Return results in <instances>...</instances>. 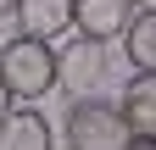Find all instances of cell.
I'll return each instance as SVG.
<instances>
[{
    "label": "cell",
    "instance_id": "cell-1",
    "mask_svg": "<svg viewBox=\"0 0 156 150\" xmlns=\"http://www.w3.org/2000/svg\"><path fill=\"white\" fill-rule=\"evenodd\" d=\"M0 78L11 84V95L34 106L45 100L56 84H62V67H56V45L45 39H28V33H11L6 45H0Z\"/></svg>",
    "mask_w": 156,
    "mask_h": 150
},
{
    "label": "cell",
    "instance_id": "cell-2",
    "mask_svg": "<svg viewBox=\"0 0 156 150\" xmlns=\"http://www.w3.org/2000/svg\"><path fill=\"white\" fill-rule=\"evenodd\" d=\"M62 134H67V150H128L134 145V128L123 117V106H117V100H101V95L73 100Z\"/></svg>",
    "mask_w": 156,
    "mask_h": 150
},
{
    "label": "cell",
    "instance_id": "cell-3",
    "mask_svg": "<svg viewBox=\"0 0 156 150\" xmlns=\"http://www.w3.org/2000/svg\"><path fill=\"white\" fill-rule=\"evenodd\" d=\"M56 67H62V84L73 89L78 100H89L95 89H101V78H106V67H112V50L101 45V39H67L62 50H56Z\"/></svg>",
    "mask_w": 156,
    "mask_h": 150
},
{
    "label": "cell",
    "instance_id": "cell-4",
    "mask_svg": "<svg viewBox=\"0 0 156 150\" xmlns=\"http://www.w3.org/2000/svg\"><path fill=\"white\" fill-rule=\"evenodd\" d=\"M134 17H140V6L134 0H73V33H84V39H123V33L134 28Z\"/></svg>",
    "mask_w": 156,
    "mask_h": 150
},
{
    "label": "cell",
    "instance_id": "cell-5",
    "mask_svg": "<svg viewBox=\"0 0 156 150\" xmlns=\"http://www.w3.org/2000/svg\"><path fill=\"white\" fill-rule=\"evenodd\" d=\"M0 150H56V128L39 106H11L0 117Z\"/></svg>",
    "mask_w": 156,
    "mask_h": 150
},
{
    "label": "cell",
    "instance_id": "cell-6",
    "mask_svg": "<svg viewBox=\"0 0 156 150\" xmlns=\"http://www.w3.org/2000/svg\"><path fill=\"white\" fill-rule=\"evenodd\" d=\"M17 22H23L28 39H67V28H73V0H17Z\"/></svg>",
    "mask_w": 156,
    "mask_h": 150
},
{
    "label": "cell",
    "instance_id": "cell-7",
    "mask_svg": "<svg viewBox=\"0 0 156 150\" xmlns=\"http://www.w3.org/2000/svg\"><path fill=\"white\" fill-rule=\"evenodd\" d=\"M117 106H123L134 139H156V72H134L117 95Z\"/></svg>",
    "mask_w": 156,
    "mask_h": 150
},
{
    "label": "cell",
    "instance_id": "cell-8",
    "mask_svg": "<svg viewBox=\"0 0 156 150\" xmlns=\"http://www.w3.org/2000/svg\"><path fill=\"white\" fill-rule=\"evenodd\" d=\"M123 56L134 72H156V11H140L134 28L123 33Z\"/></svg>",
    "mask_w": 156,
    "mask_h": 150
},
{
    "label": "cell",
    "instance_id": "cell-9",
    "mask_svg": "<svg viewBox=\"0 0 156 150\" xmlns=\"http://www.w3.org/2000/svg\"><path fill=\"white\" fill-rule=\"evenodd\" d=\"M11 106H17V95H11V84L0 78V117H11Z\"/></svg>",
    "mask_w": 156,
    "mask_h": 150
},
{
    "label": "cell",
    "instance_id": "cell-10",
    "mask_svg": "<svg viewBox=\"0 0 156 150\" xmlns=\"http://www.w3.org/2000/svg\"><path fill=\"white\" fill-rule=\"evenodd\" d=\"M6 17H17V0H0V22H6Z\"/></svg>",
    "mask_w": 156,
    "mask_h": 150
},
{
    "label": "cell",
    "instance_id": "cell-11",
    "mask_svg": "<svg viewBox=\"0 0 156 150\" xmlns=\"http://www.w3.org/2000/svg\"><path fill=\"white\" fill-rule=\"evenodd\" d=\"M128 150H156V139H134V145H128Z\"/></svg>",
    "mask_w": 156,
    "mask_h": 150
},
{
    "label": "cell",
    "instance_id": "cell-12",
    "mask_svg": "<svg viewBox=\"0 0 156 150\" xmlns=\"http://www.w3.org/2000/svg\"><path fill=\"white\" fill-rule=\"evenodd\" d=\"M134 6H140V11H156V0H134Z\"/></svg>",
    "mask_w": 156,
    "mask_h": 150
}]
</instances>
